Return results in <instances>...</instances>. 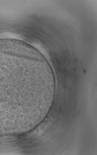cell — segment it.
<instances>
[{
    "instance_id": "cell-1",
    "label": "cell",
    "mask_w": 97,
    "mask_h": 155,
    "mask_svg": "<svg viewBox=\"0 0 97 155\" xmlns=\"http://www.w3.org/2000/svg\"><path fill=\"white\" fill-rule=\"evenodd\" d=\"M42 77L35 58L21 51H0V118L11 117L26 102L27 93L34 91Z\"/></svg>"
}]
</instances>
